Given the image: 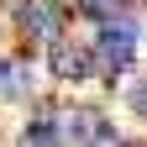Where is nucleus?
Wrapping results in <instances>:
<instances>
[{"instance_id":"f03ea898","label":"nucleus","mask_w":147,"mask_h":147,"mask_svg":"<svg viewBox=\"0 0 147 147\" xmlns=\"http://www.w3.org/2000/svg\"><path fill=\"white\" fill-rule=\"evenodd\" d=\"M137 58V32H126V26H105L95 37V63L110 68V74H121V68H131Z\"/></svg>"},{"instance_id":"0eeeda50","label":"nucleus","mask_w":147,"mask_h":147,"mask_svg":"<svg viewBox=\"0 0 147 147\" xmlns=\"http://www.w3.org/2000/svg\"><path fill=\"white\" fill-rule=\"evenodd\" d=\"M5 74H11V68H5V63H0V89H5Z\"/></svg>"},{"instance_id":"7ed1b4c3","label":"nucleus","mask_w":147,"mask_h":147,"mask_svg":"<svg viewBox=\"0 0 147 147\" xmlns=\"http://www.w3.org/2000/svg\"><path fill=\"white\" fill-rule=\"evenodd\" d=\"M53 74H58V79H84L89 74V53H79V47H53Z\"/></svg>"},{"instance_id":"423d86ee","label":"nucleus","mask_w":147,"mask_h":147,"mask_svg":"<svg viewBox=\"0 0 147 147\" xmlns=\"http://www.w3.org/2000/svg\"><path fill=\"white\" fill-rule=\"evenodd\" d=\"M84 147H126V142H121V131H110V126H100V131L89 137Z\"/></svg>"},{"instance_id":"f257e3e1","label":"nucleus","mask_w":147,"mask_h":147,"mask_svg":"<svg viewBox=\"0 0 147 147\" xmlns=\"http://www.w3.org/2000/svg\"><path fill=\"white\" fill-rule=\"evenodd\" d=\"M21 37L58 47L63 42V11H58V0H21Z\"/></svg>"},{"instance_id":"20e7f679","label":"nucleus","mask_w":147,"mask_h":147,"mask_svg":"<svg viewBox=\"0 0 147 147\" xmlns=\"http://www.w3.org/2000/svg\"><path fill=\"white\" fill-rule=\"evenodd\" d=\"M79 5H84L89 16H100V21L116 26V21H121V11H126V0H79Z\"/></svg>"},{"instance_id":"39448f33","label":"nucleus","mask_w":147,"mask_h":147,"mask_svg":"<svg viewBox=\"0 0 147 147\" xmlns=\"http://www.w3.org/2000/svg\"><path fill=\"white\" fill-rule=\"evenodd\" d=\"M16 147H58V137H53V126L37 121V126H26V131H21V142H16Z\"/></svg>"}]
</instances>
